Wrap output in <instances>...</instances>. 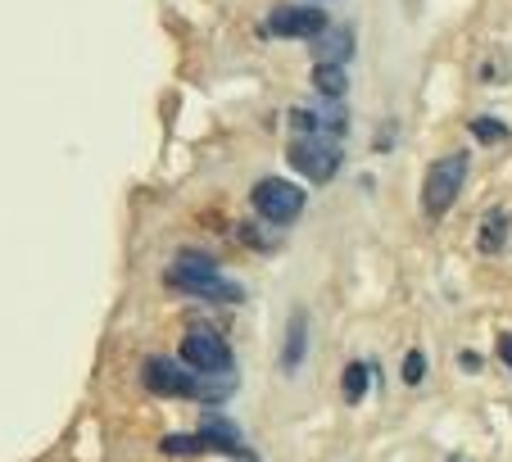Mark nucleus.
<instances>
[{
	"instance_id": "obj_1",
	"label": "nucleus",
	"mask_w": 512,
	"mask_h": 462,
	"mask_svg": "<svg viewBox=\"0 0 512 462\" xmlns=\"http://www.w3.org/2000/svg\"><path fill=\"white\" fill-rule=\"evenodd\" d=\"M141 381H145V390L168 395V399H204V404H213V399L232 395V381L186 372V367H177L173 358H145V363H141Z\"/></svg>"
},
{
	"instance_id": "obj_2",
	"label": "nucleus",
	"mask_w": 512,
	"mask_h": 462,
	"mask_svg": "<svg viewBox=\"0 0 512 462\" xmlns=\"http://www.w3.org/2000/svg\"><path fill=\"white\" fill-rule=\"evenodd\" d=\"M168 286L173 290H186L195 299H213V304H241L245 290L236 281H227L218 272V263L204 259V254H182V259L168 268Z\"/></svg>"
},
{
	"instance_id": "obj_3",
	"label": "nucleus",
	"mask_w": 512,
	"mask_h": 462,
	"mask_svg": "<svg viewBox=\"0 0 512 462\" xmlns=\"http://www.w3.org/2000/svg\"><path fill=\"white\" fill-rule=\"evenodd\" d=\"M463 182H467V154L435 159V164L426 168V182H422V213H426V218H431V222L445 218V213L454 209Z\"/></svg>"
},
{
	"instance_id": "obj_4",
	"label": "nucleus",
	"mask_w": 512,
	"mask_h": 462,
	"mask_svg": "<svg viewBox=\"0 0 512 462\" xmlns=\"http://www.w3.org/2000/svg\"><path fill=\"white\" fill-rule=\"evenodd\" d=\"M250 204H254L259 218L277 222V227H290V222L304 213V204L309 200H304V191L295 182H286V177H263V182H254Z\"/></svg>"
},
{
	"instance_id": "obj_5",
	"label": "nucleus",
	"mask_w": 512,
	"mask_h": 462,
	"mask_svg": "<svg viewBox=\"0 0 512 462\" xmlns=\"http://www.w3.org/2000/svg\"><path fill=\"white\" fill-rule=\"evenodd\" d=\"M182 363L200 376H223V372H232V349H227V340L218 331L195 327L182 336Z\"/></svg>"
},
{
	"instance_id": "obj_6",
	"label": "nucleus",
	"mask_w": 512,
	"mask_h": 462,
	"mask_svg": "<svg viewBox=\"0 0 512 462\" xmlns=\"http://www.w3.org/2000/svg\"><path fill=\"white\" fill-rule=\"evenodd\" d=\"M286 159L300 168L309 182H331L340 168V145H331V136H295Z\"/></svg>"
},
{
	"instance_id": "obj_7",
	"label": "nucleus",
	"mask_w": 512,
	"mask_h": 462,
	"mask_svg": "<svg viewBox=\"0 0 512 462\" xmlns=\"http://www.w3.org/2000/svg\"><path fill=\"white\" fill-rule=\"evenodd\" d=\"M327 14L318 10V5H277V10L268 14V23H263V32L268 37H281V41H313L322 28H327Z\"/></svg>"
},
{
	"instance_id": "obj_8",
	"label": "nucleus",
	"mask_w": 512,
	"mask_h": 462,
	"mask_svg": "<svg viewBox=\"0 0 512 462\" xmlns=\"http://www.w3.org/2000/svg\"><path fill=\"white\" fill-rule=\"evenodd\" d=\"M349 55H354V28L349 23H327L313 37V59L318 64H345Z\"/></svg>"
},
{
	"instance_id": "obj_9",
	"label": "nucleus",
	"mask_w": 512,
	"mask_h": 462,
	"mask_svg": "<svg viewBox=\"0 0 512 462\" xmlns=\"http://www.w3.org/2000/svg\"><path fill=\"white\" fill-rule=\"evenodd\" d=\"M304 354H309V313H290V322H286V349H281V372L286 376H295L300 372V363H304Z\"/></svg>"
},
{
	"instance_id": "obj_10",
	"label": "nucleus",
	"mask_w": 512,
	"mask_h": 462,
	"mask_svg": "<svg viewBox=\"0 0 512 462\" xmlns=\"http://www.w3.org/2000/svg\"><path fill=\"white\" fill-rule=\"evenodd\" d=\"M508 231H512V213L508 209H490L476 227V250L481 254H499L508 245Z\"/></svg>"
},
{
	"instance_id": "obj_11",
	"label": "nucleus",
	"mask_w": 512,
	"mask_h": 462,
	"mask_svg": "<svg viewBox=\"0 0 512 462\" xmlns=\"http://www.w3.org/2000/svg\"><path fill=\"white\" fill-rule=\"evenodd\" d=\"M313 91H318L322 100H345L349 96L345 64H313Z\"/></svg>"
},
{
	"instance_id": "obj_12",
	"label": "nucleus",
	"mask_w": 512,
	"mask_h": 462,
	"mask_svg": "<svg viewBox=\"0 0 512 462\" xmlns=\"http://www.w3.org/2000/svg\"><path fill=\"white\" fill-rule=\"evenodd\" d=\"M377 381V367L368 363H349L345 376H340V390H345V404H363V395H368V385Z\"/></svg>"
},
{
	"instance_id": "obj_13",
	"label": "nucleus",
	"mask_w": 512,
	"mask_h": 462,
	"mask_svg": "<svg viewBox=\"0 0 512 462\" xmlns=\"http://www.w3.org/2000/svg\"><path fill=\"white\" fill-rule=\"evenodd\" d=\"M472 136L481 145H499V141H508V123L503 118H472Z\"/></svg>"
},
{
	"instance_id": "obj_14",
	"label": "nucleus",
	"mask_w": 512,
	"mask_h": 462,
	"mask_svg": "<svg viewBox=\"0 0 512 462\" xmlns=\"http://www.w3.org/2000/svg\"><path fill=\"white\" fill-rule=\"evenodd\" d=\"M399 376H404V385H422V376H426V354H422V349H408Z\"/></svg>"
},
{
	"instance_id": "obj_15",
	"label": "nucleus",
	"mask_w": 512,
	"mask_h": 462,
	"mask_svg": "<svg viewBox=\"0 0 512 462\" xmlns=\"http://www.w3.org/2000/svg\"><path fill=\"white\" fill-rule=\"evenodd\" d=\"M499 358L512 367V331H503V336H499Z\"/></svg>"
},
{
	"instance_id": "obj_16",
	"label": "nucleus",
	"mask_w": 512,
	"mask_h": 462,
	"mask_svg": "<svg viewBox=\"0 0 512 462\" xmlns=\"http://www.w3.org/2000/svg\"><path fill=\"white\" fill-rule=\"evenodd\" d=\"M458 367H463V372H481V358H476V354H458Z\"/></svg>"
},
{
	"instance_id": "obj_17",
	"label": "nucleus",
	"mask_w": 512,
	"mask_h": 462,
	"mask_svg": "<svg viewBox=\"0 0 512 462\" xmlns=\"http://www.w3.org/2000/svg\"><path fill=\"white\" fill-rule=\"evenodd\" d=\"M449 462H463V458H449Z\"/></svg>"
}]
</instances>
